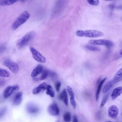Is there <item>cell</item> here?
Segmentation results:
<instances>
[{
  "label": "cell",
  "mask_w": 122,
  "mask_h": 122,
  "mask_svg": "<svg viewBox=\"0 0 122 122\" xmlns=\"http://www.w3.org/2000/svg\"><path fill=\"white\" fill-rule=\"evenodd\" d=\"M77 36L87 38H97L103 35V33L99 30H78L76 32Z\"/></svg>",
  "instance_id": "obj_1"
},
{
  "label": "cell",
  "mask_w": 122,
  "mask_h": 122,
  "mask_svg": "<svg viewBox=\"0 0 122 122\" xmlns=\"http://www.w3.org/2000/svg\"><path fill=\"white\" fill-rule=\"evenodd\" d=\"M30 17V14L28 11L25 10L23 11L12 24L11 26L12 30H15L17 29L20 26L26 22Z\"/></svg>",
  "instance_id": "obj_2"
},
{
  "label": "cell",
  "mask_w": 122,
  "mask_h": 122,
  "mask_svg": "<svg viewBox=\"0 0 122 122\" xmlns=\"http://www.w3.org/2000/svg\"><path fill=\"white\" fill-rule=\"evenodd\" d=\"M35 36V33L33 31H30L26 34L23 37L20 39L17 43V46L18 48H22L27 45L33 39Z\"/></svg>",
  "instance_id": "obj_3"
},
{
  "label": "cell",
  "mask_w": 122,
  "mask_h": 122,
  "mask_svg": "<svg viewBox=\"0 0 122 122\" xmlns=\"http://www.w3.org/2000/svg\"><path fill=\"white\" fill-rule=\"evenodd\" d=\"M88 43L93 45H102L105 46L108 48H110L113 46V43L107 40L104 39H98V40H90L88 41Z\"/></svg>",
  "instance_id": "obj_4"
},
{
  "label": "cell",
  "mask_w": 122,
  "mask_h": 122,
  "mask_svg": "<svg viewBox=\"0 0 122 122\" xmlns=\"http://www.w3.org/2000/svg\"><path fill=\"white\" fill-rule=\"evenodd\" d=\"M30 51L33 59L40 63H45L46 61V58L36 49L33 47L30 48Z\"/></svg>",
  "instance_id": "obj_5"
},
{
  "label": "cell",
  "mask_w": 122,
  "mask_h": 122,
  "mask_svg": "<svg viewBox=\"0 0 122 122\" xmlns=\"http://www.w3.org/2000/svg\"><path fill=\"white\" fill-rule=\"evenodd\" d=\"M3 64L4 66L8 67L13 73H16L19 71V67L17 63L10 59L5 60L3 61Z\"/></svg>",
  "instance_id": "obj_6"
},
{
  "label": "cell",
  "mask_w": 122,
  "mask_h": 122,
  "mask_svg": "<svg viewBox=\"0 0 122 122\" xmlns=\"http://www.w3.org/2000/svg\"><path fill=\"white\" fill-rule=\"evenodd\" d=\"M19 87L18 85L8 86L4 91L3 97L5 99L9 98L13 92L18 91Z\"/></svg>",
  "instance_id": "obj_7"
},
{
  "label": "cell",
  "mask_w": 122,
  "mask_h": 122,
  "mask_svg": "<svg viewBox=\"0 0 122 122\" xmlns=\"http://www.w3.org/2000/svg\"><path fill=\"white\" fill-rule=\"evenodd\" d=\"M48 112L52 116H57L60 113L59 108L55 103L51 104L48 107Z\"/></svg>",
  "instance_id": "obj_8"
},
{
  "label": "cell",
  "mask_w": 122,
  "mask_h": 122,
  "mask_svg": "<svg viewBox=\"0 0 122 122\" xmlns=\"http://www.w3.org/2000/svg\"><path fill=\"white\" fill-rule=\"evenodd\" d=\"M119 113V110L115 105H112L108 110V114L110 118H115L117 117Z\"/></svg>",
  "instance_id": "obj_9"
},
{
  "label": "cell",
  "mask_w": 122,
  "mask_h": 122,
  "mask_svg": "<svg viewBox=\"0 0 122 122\" xmlns=\"http://www.w3.org/2000/svg\"><path fill=\"white\" fill-rule=\"evenodd\" d=\"M122 79H113L112 80L108 81L107 83H106V84H105V85L104 86V87L102 88V93H104L107 92L113 86V85L114 84H115L118 81H121V80H122Z\"/></svg>",
  "instance_id": "obj_10"
},
{
  "label": "cell",
  "mask_w": 122,
  "mask_h": 122,
  "mask_svg": "<svg viewBox=\"0 0 122 122\" xmlns=\"http://www.w3.org/2000/svg\"><path fill=\"white\" fill-rule=\"evenodd\" d=\"M66 88H67V92H68V93L69 95V97H70L71 104L74 108H75L76 107V102L75 100L74 93V92L73 91V89L70 86H67Z\"/></svg>",
  "instance_id": "obj_11"
},
{
  "label": "cell",
  "mask_w": 122,
  "mask_h": 122,
  "mask_svg": "<svg viewBox=\"0 0 122 122\" xmlns=\"http://www.w3.org/2000/svg\"><path fill=\"white\" fill-rule=\"evenodd\" d=\"M47 84L46 82H43L40 84L39 86L37 87L34 88L32 90V93L33 94H37L39 93H40L41 92H43L45 90H46L47 86Z\"/></svg>",
  "instance_id": "obj_12"
},
{
  "label": "cell",
  "mask_w": 122,
  "mask_h": 122,
  "mask_svg": "<svg viewBox=\"0 0 122 122\" xmlns=\"http://www.w3.org/2000/svg\"><path fill=\"white\" fill-rule=\"evenodd\" d=\"M122 94V86H119L115 88L112 91L111 93V99L112 100H115Z\"/></svg>",
  "instance_id": "obj_13"
},
{
  "label": "cell",
  "mask_w": 122,
  "mask_h": 122,
  "mask_svg": "<svg viewBox=\"0 0 122 122\" xmlns=\"http://www.w3.org/2000/svg\"><path fill=\"white\" fill-rule=\"evenodd\" d=\"M60 99L63 102L66 106H68V97L67 92L66 89H63L61 92L60 96Z\"/></svg>",
  "instance_id": "obj_14"
},
{
  "label": "cell",
  "mask_w": 122,
  "mask_h": 122,
  "mask_svg": "<svg viewBox=\"0 0 122 122\" xmlns=\"http://www.w3.org/2000/svg\"><path fill=\"white\" fill-rule=\"evenodd\" d=\"M43 70V66L39 64L38 65H37L32 71L31 73V76L33 77H36L37 75H38L39 74H40L42 72V71Z\"/></svg>",
  "instance_id": "obj_15"
},
{
  "label": "cell",
  "mask_w": 122,
  "mask_h": 122,
  "mask_svg": "<svg viewBox=\"0 0 122 122\" xmlns=\"http://www.w3.org/2000/svg\"><path fill=\"white\" fill-rule=\"evenodd\" d=\"M22 93L20 92L15 94L13 100V103L14 105H18L21 103L22 99Z\"/></svg>",
  "instance_id": "obj_16"
},
{
  "label": "cell",
  "mask_w": 122,
  "mask_h": 122,
  "mask_svg": "<svg viewBox=\"0 0 122 122\" xmlns=\"http://www.w3.org/2000/svg\"><path fill=\"white\" fill-rule=\"evenodd\" d=\"M106 79V78H105L103 79L102 80H101L98 85V87L97 88V90H96V95H95V98H96V101H97L99 98V95H100V93L102 86L104 82H105Z\"/></svg>",
  "instance_id": "obj_17"
},
{
  "label": "cell",
  "mask_w": 122,
  "mask_h": 122,
  "mask_svg": "<svg viewBox=\"0 0 122 122\" xmlns=\"http://www.w3.org/2000/svg\"><path fill=\"white\" fill-rule=\"evenodd\" d=\"M27 110L30 114H35L39 112V108L36 106L32 104H29L27 105Z\"/></svg>",
  "instance_id": "obj_18"
},
{
  "label": "cell",
  "mask_w": 122,
  "mask_h": 122,
  "mask_svg": "<svg viewBox=\"0 0 122 122\" xmlns=\"http://www.w3.org/2000/svg\"><path fill=\"white\" fill-rule=\"evenodd\" d=\"M46 94L51 97H54L55 96V92L52 87L50 85H48L46 88Z\"/></svg>",
  "instance_id": "obj_19"
},
{
  "label": "cell",
  "mask_w": 122,
  "mask_h": 122,
  "mask_svg": "<svg viewBox=\"0 0 122 122\" xmlns=\"http://www.w3.org/2000/svg\"><path fill=\"white\" fill-rule=\"evenodd\" d=\"M85 48L90 51H99L101 50L100 48L95 45H91V44H87L85 46Z\"/></svg>",
  "instance_id": "obj_20"
},
{
  "label": "cell",
  "mask_w": 122,
  "mask_h": 122,
  "mask_svg": "<svg viewBox=\"0 0 122 122\" xmlns=\"http://www.w3.org/2000/svg\"><path fill=\"white\" fill-rule=\"evenodd\" d=\"M18 0H0V5L1 6L10 5L15 3Z\"/></svg>",
  "instance_id": "obj_21"
},
{
  "label": "cell",
  "mask_w": 122,
  "mask_h": 122,
  "mask_svg": "<svg viewBox=\"0 0 122 122\" xmlns=\"http://www.w3.org/2000/svg\"><path fill=\"white\" fill-rule=\"evenodd\" d=\"M63 120L65 122H70L71 120V114L68 112H66L63 116Z\"/></svg>",
  "instance_id": "obj_22"
},
{
  "label": "cell",
  "mask_w": 122,
  "mask_h": 122,
  "mask_svg": "<svg viewBox=\"0 0 122 122\" xmlns=\"http://www.w3.org/2000/svg\"><path fill=\"white\" fill-rule=\"evenodd\" d=\"M10 73L6 70L0 68V77H9Z\"/></svg>",
  "instance_id": "obj_23"
},
{
  "label": "cell",
  "mask_w": 122,
  "mask_h": 122,
  "mask_svg": "<svg viewBox=\"0 0 122 122\" xmlns=\"http://www.w3.org/2000/svg\"><path fill=\"white\" fill-rule=\"evenodd\" d=\"M113 79H122V68L119 70L115 74Z\"/></svg>",
  "instance_id": "obj_24"
},
{
  "label": "cell",
  "mask_w": 122,
  "mask_h": 122,
  "mask_svg": "<svg viewBox=\"0 0 122 122\" xmlns=\"http://www.w3.org/2000/svg\"><path fill=\"white\" fill-rule=\"evenodd\" d=\"M41 73H42V74L40 76V79L41 80H45L47 77V76L49 75V71L47 70H43Z\"/></svg>",
  "instance_id": "obj_25"
},
{
  "label": "cell",
  "mask_w": 122,
  "mask_h": 122,
  "mask_svg": "<svg viewBox=\"0 0 122 122\" xmlns=\"http://www.w3.org/2000/svg\"><path fill=\"white\" fill-rule=\"evenodd\" d=\"M88 3L90 5L93 6H97L99 4V0H87Z\"/></svg>",
  "instance_id": "obj_26"
},
{
  "label": "cell",
  "mask_w": 122,
  "mask_h": 122,
  "mask_svg": "<svg viewBox=\"0 0 122 122\" xmlns=\"http://www.w3.org/2000/svg\"><path fill=\"white\" fill-rule=\"evenodd\" d=\"M107 100H108V95H106L103 97V98L101 102V104L100 105V108H102V107H103V106L105 105V104L107 102Z\"/></svg>",
  "instance_id": "obj_27"
},
{
  "label": "cell",
  "mask_w": 122,
  "mask_h": 122,
  "mask_svg": "<svg viewBox=\"0 0 122 122\" xmlns=\"http://www.w3.org/2000/svg\"><path fill=\"white\" fill-rule=\"evenodd\" d=\"M61 82L60 81H57L55 82V84H54V86H55V90H56V91L57 92H58L59 91L60 87H61Z\"/></svg>",
  "instance_id": "obj_28"
},
{
  "label": "cell",
  "mask_w": 122,
  "mask_h": 122,
  "mask_svg": "<svg viewBox=\"0 0 122 122\" xmlns=\"http://www.w3.org/2000/svg\"><path fill=\"white\" fill-rule=\"evenodd\" d=\"M7 111V108L6 107H3L0 109V118L4 115Z\"/></svg>",
  "instance_id": "obj_29"
},
{
  "label": "cell",
  "mask_w": 122,
  "mask_h": 122,
  "mask_svg": "<svg viewBox=\"0 0 122 122\" xmlns=\"http://www.w3.org/2000/svg\"><path fill=\"white\" fill-rule=\"evenodd\" d=\"M6 49V47L4 45H1L0 46V53H1L3 52Z\"/></svg>",
  "instance_id": "obj_30"
},
{
  "label": "cell",
  "mask_w": 122,
  "mask_h": 122,
  "mask_svg": "<svg viewBox=\"0 0 122 122\" xmlns=\"http://www.w3.org/2000/svg\"><path fill=\"white\" fill-rule=\"evenodd\" d=\"M5 83V80L3 79H0V87L3 85Z\"/></svg>",
  "instance_id": "obj_31"
},
{
  "label": "cell",
  "mask_w": 122,
  "mask_h": 122,
  "mask_svg": "<svg viewBox=\"0 0 122 122\" xmlns=\"http://www.w3.org/2000/svg\"><path fill=\"white\" fill-rule=\"evenodd\" d=\"M72 122H78L77 118L76 116L74 115L73 116V119H72Z\"/></svg>",
  "instance_id": "obj_32"
},
{
  "label": "cell",
  "mask_w": 122,
  "mask_h": 122,
  "mask_svg": "<svg viewBox=\"0 0 122 122\" xmlns=\"http://www.w3.org/2000/svg\"><path fill=\"white\" fill-rule=\"evenodd\" d=\"M119 54H120V55H122V50H121L120 51V52H119Z\"/></svg>",
  "instance_id": "obj_33"
},
{
  "label": "cell",
  "mask_w": 122,
  "mask_h": 122,
  "mask_svg": "<svg viewBox=\"0 0 122 122\" xmlns=\"http://www.w3.org/2000/svg\"><path fill=\"white\" fill-rule=\"evenodd\" d=\"M105 1H112V0H104Z\"/></svg>",
  "instance_id": "obj_34"
},
{
  "label": "cell",
  "mask_w": 122,
  "mask_h": 122,
  "mask_svg": "<svg viewBox=\"0 0 122 122\" xmlns=\"http://www.w3.org/2000/svg\"><path fill=\"white\" fill-rule=\"evenodd\" d=\"M106 122H111V121H107Z\"/></svg>",
  "instance_id": "obj_35"
},
{
  "label": "cell",
  "mask_w": 122,
  "mask_h": 122,
  "mask_svg": "<svg viewBox=\"0 0 122 122\" xmlns=\"http://www.w3.org/2000/svg\"></svg>",
  "instance_id": "obj_36"
},
{
  "label": "cell",
  "mask_w": 122,
  "mask_h": 122,
  "mask_svg": "<svg viewBox=\"0 0 122 122\" xmlns=\"http://www.w3.org/2000/svg\"></svg>",
  "instance_id": "obj_37"
},
{
  "label": "cell",
  "mask_w": 122,
  "mask_h": 122,
  "mask_svg": "<svg viewBox=\"0 0 122 122\" xmlns=\"http://www.w3.org/2000/svg\"></svg>",
  "instance_id": "obj_38"
}]
</instances>
